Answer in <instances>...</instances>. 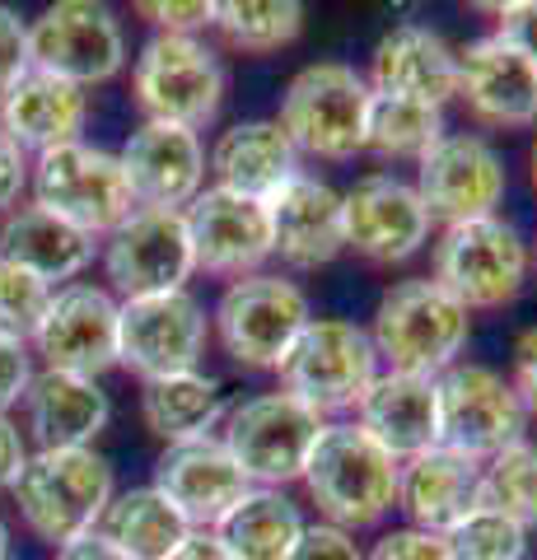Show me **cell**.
Segmentation results:
<instances>
[{
    "label": "cell",
    "mask_w": 537,
    "mask_h": 560,
    "mask_svg": "<svg viewBox=\"0 0 537 560\" xmlns=\"http://www.w3.org/2000/svg\"><path fill=\"white\" fill-rule=\"evenodd\" d=\"M397 467L402 463L388 448H378L355 420H332L323 425L300 481L318 504L323 523L360 533L397 510Z\"/></svg>",
    "instance_id": "cell-1"
},
{
    "label": "cell",
    "mask_w": 537,
    "mask_h": 560,
    "mask_svg": "<svg viewBox=\"0 0 537 560\" xmlns=\"http://www.w3.org/2000/svg\"><path fill=\"white\" fill-rule=\"evenodd\" d=\"M10 495L20 504V518L33 537L66 547L84 533H98L103 510L113 504L117 486L108 458L94 448H38L28 453Z\"/></svg>",
    "instance_id": "cell-2"
},
{
    "label": "cell",
    "mask_w": 537,
    "mask_h": 560,
    "mask_svg": "<svg viewBox=\"0 0 537 560\" xmlns=\"http://www.w3.org/2000/svg\"><path fill=\"white\" fill-rule=\"evenodd\" d=\"M467 337H472V313L454 294H444L430 276L388 285L370 327L374 355L388 360L393 374L421 378H440L444 370H454Z\"/></svg>",
    "instance_id": "cell-3"
},
{
    "label": "cell",
    "mask_w": 537,
    "mask_h": 560,
    "mask_svg": "<svg viewBox=\"0 0 537 560\" xmlns=\"http://www.w3.org/2000/svg\"><path fill=\"white\" fill-rule=\"evenodd\" d=\"M370 84L346 61H314L285 84L276 127L308 160L346 164L365 150Z\"/></svg>",
    "instance_id": "cell-4"
},
{
    "label": "cell",
    "mask_w": 537,
    "mask_h": 560,
    "mask_svg": "<svg viewBox=\"0 0 537 560\" xmlns=\"http://www.w3.org/2000/svg\"><path fill=\"white\" fill-rule=\"evenodd\" d=\"M281 393L304 401L314 416L355 411L360 397L378 378V355L370 331L346 318H308L281 360Z\"/></svg>",
    "instance_id": "cell-5"
},
{
    "label": "cell",
    "mask_w": 537,
    "mask_h": 560,
    "mask_svg": "<svg viewBox=\"0 0 537 560\" xmlns=\"http://www.w3.org/2000/svg\"><path fill=\"white\" fill-rule=\"evenodd\" d=\"M323 425L327 420L308 411L304 401H294L290 393H257L224 416L220 444L234 458V467L244 471L248 486L285 490L290 481L304 477V463L314 453Z\"/></svg>",
    "instance_id": "cell-6"
},
{
    "label": "cell",
    "mask_w": 537,
    "mask_h": 560,
    "mask_svg": "<svg viewBox=\"0 0 537 560\" xmlns=\"http://www.w3.org/2000/svg\"><path fill=\"white\" fill-rule=\"evenodd\" d=\"M131 90L141 103L145 121H168V127L201 131L215 121L230 75L211 47L187 33H154L141 47L131 70Z\"/></svg>",
    "instance_id": "cell-7"
},
{
    "label": "cell",
    "mask_w": 537,
    "mask_h": 560,
    "mask_svg": "<svg viewBox=\"0 0 537 560\" xmlns=\"http://www.w3.org/2000/svg\"><path fill=\"white\" fill-rule=\"evenodd\" d=\"M314 308L294 280L276 271H257L230 280L211 313V327L224 346V355L244 370H281L285 350L308 327Z\"/></svg>",
    "instance_id": "cell-8"
},
{
    "label": "cell",
    "mask_w": 537,
    "mask_h": 560,
    "mask_svg": "<svg viewBox=\"0 0 537 560\" xmlns=\"http://www.w3.org/2000/svg\"><path fill=\"white\" fill-rule=\"evenodd\" d=\"M28 187H33V206L61 215L90 238L113 234L136 210L117 154L90 145V140H71V145L38 154V164L28 168Z\"/></svg>",
    "instance_id": "cell-9"
},
{
    "label": "cell",
    "mask_w": 537,
    "mask_h": 560,
    "mask_svg": "<svg viewBox=\"0 0 537 560\" xmlns=\"http://www.w3.org/2000/svg\"><path fill=\"white\" fill-rule=\"evenodd\" d=\"M435 285L444 294L477 313V308H500L510 304L528 280V243L500 215L444 224L435 243Z\"/></svg>",
    "instance_id": "cell-10"
},
{
    "label": "cell",
    "mask_w": 537,
    "mask_h": 560,
    "mask_svg": "<svg viewBox=\"0 0 537 560\" xmlns=\"http://www.w3.org/2000/svg\"><path fill=\"white\" fill-rule=\"evenodd\" d=\"M192 271H197V257H192L183 210L136 206L103 243V276H108V294L117 304L187 290Z\"/></svg>",
    "instance_id": "cell-11"
},
{
    "label": "cell",
    "mask_w": 537,
    "mask_h": 560,
    "mask_svg": "<svg viewBox=\"0 0 537 560\" xmlns=\"http://www.w3.org/2000/svg\"><path fill=\"white\" fill-rule=\"evenodd\" d=\"M28 66L90 90L127 66V33L98 0H57L28 24Z\"/></svg>",
    "instance_id": "cell-12"
},
{
    "label": "cell",
    "mask_w": 537,
    "mask_h": 560,
    "mask_svg": "<svg viewBox=\"0 0 537 560\" xmlns=\"http://www.w3.org/2000/svg\"><path fill=\"white\" fill-rule=\"evenodd\" d=\"M440 393V444L458 448L477 463H491L495 453L524 440L528 411L518 401L514 383L495 374L491 364H454L435 378Z\"/></svg>",
    "instance_id": "cell-13"
},
{
    "label": "cell",
    "mask_w": 537,
    "mask_h": 560,
    "mask_svg": "<svg viewBox=\"0 0 537 560\" xmlns=\"http://www.w3.org/2000/svg\"><path fill=\"white\" fill-rule=\"evenodd\" d=\"M206 337H211V318L187 290L145 294L117 308V364L141 374V383L197 370Z\"/></svg>",
    "instance_id": "cell-14"
},
{
    "label": "cell",
    "mask_w": 537,
    "mask_h": 560,
    "mask_svg": "<svg viewBox=\"0 0 537 560\" xmlns=\"http://www.w3.org/2000/svg\"><path fill=\"white\" fill-rule=\"evenodd\" d=\"M117 304L108 285L71 280V285L51 290V304L43 313L33 346L43 355V370L98 378L117 364Z\"/></svg>",
    "instance_id": "cell-15"
},
{
    "label": "cell",
    "mask_w": 537,
    "mask_h": 560,
    "mask_svg": "<svg viewBox=\"0 0 537 560\" xmlns=\"http://www.w3.org/2000/svg\"><path fill=\"white\" fill-rule=\"evenodd\" d=\"M416 197L430 210V220L463 224L495 215L505 201V160L481 136H440L421 160H416Z\"/></svg>",
    "instance_id": "cell-16"
},
{
    "label": "cell",
    "mask_w": 537,
    "mask_h": 560,
    "mask_svg": "<svg viewBox=\"0 0 537 560\" xmlns=\"http://www.w3.org/2000/svg\"><path fill=\"white\" fill-rule=\"evenodd\" d=\"M430 210L416 197V187L397 173H365L351 191L341 197V230L346 248H355L360 257L393 267L425 248L430 238Z\"/></svg>",
    "instance_id": "cell-17"
},
{
    "label": "cell",
    "mask_w": 537,
    "mask_h": 560,
    "mask_svg": "<svg viewBox=\"0 0 537 560\" xmlns=\"http://www.w3.org/2000/svg\"><path fill=\"white\" fill-rule=\"evenodd\" d=\"M187 238H192L197 271L220 280L257 276L271 261V220L267 201L238 197L224 187H201V197L183 210Z\"/></svg>",
    "instance_id": "cell-18"
},
{
    "label": "cell",
    "mask_w": 537,
    "mask_h": 560,
    "mask_svg": "<svg viewBox=\"0 0 537 560\" xmlns=\"http://www.w3.org/2000/svg\"><path fill=\"white\" fill-rule=\"evenodd\" d=\"M117 164L127 173L136 206L150 210H183L201 197L206 187V145L197 131L168 127V121H145L117 150Z\"/></svg>",
    "instance_id": "cell-19"
},
{
    "label": "cell",
    "mask_w": 537,
    "mask_h": 560,
    "mask_svg": "<svg viewBox=\"0 0 537 560\" xmlns=\"http://www.w3.org/2000/svg\"><path fill=\"white\" fill-rule=\"evenodd\" d=\"M154 490L187 518L192 533H211L215 523L248 495L244 471L234 467V458L224 453L215 434L187 444H168L154 463Z\"/></svg>",
    "instance_id": "cell-20"
},
{
    "label": "cell",
    "mask_w": 537,
    "mask_h": 560,
    "mask_svg": "<svg viewBox=\"0 0 537 560\" xmlns=\"http://www.w3.org/2000/svg\"><path fill=\"white\" fill-rule=\"evenodd\" d=\"M458 98L487 127H533L537 121V66L510 38L487 33L458 51Z\"/></svg>",
    "instance_id": "cell-21"
},
{
    "label": "cell",
    "mask_w": 537,
    "mask_h": 560,
    "mask_svg": "<svg viewBox=\"0 0 537 560\" xmlns=\"http://www.w3.org/2000/svg\"><path fill=\"white\" fill-rule=\"evenodd\" d=\"M267 220H271V257H281L294 271H318L346 253L341 191L314 178V173H294L281 191H271Z\"/></svg>",
    "instance_id": "cell-22"
},
{
    "label": "cell",
    "mask_w": 537,
    "mask_h": 560,
    "mask_svg": "<svg viewBox=\"0 0 537 560\" xmlns=\"http://www.w3.org/2000/svg\"><path fill=\"white\" fill-rule=\"evenodd\" d=\"M365 84H370V94L430 103V108L444 113V103L458 98V51L435 28L397 24L378 38Z\"/></svg>",
    "instance_id": "cell-23"
},
{
    "label": "cell",
    "mask_w": 537,
    "mask_h": 560,
    "mask_svg": "<svg viewBox=\"0 0 537 560\" xmlns=\"http://www.w3.org/2000/svg\"><path fill=\"white\" fill-rule=\"evenodd\" d=\"M477 504H481V463L458 448L435 444L397 467V510L407 514V528L444 537Z\"/></svg>",
    "instance_id": "cell-24"
},
{
    "label": "cell",
    "mask_w": 537,
    "mask_h": 560,
    "mask_svg": "<svg viewBox=\"0 0 537 560\" xmlns=\"http://www.w3.org/2000/svg\"><path fill=\"white\" fill-rule=\"evenodd\" d=\"M90 98L75 84H66L43 70H24L0 90V136L14 140L24 154H47L57 145H71L84 131Z\"/></svg>",
    "instance_id": "cell-25"
},
{
    "label": "cell",
    "mask_w": 537,
    "mask_h": 560,
    "mask_svg": "<svg viewBox=\"0 0 537 560\" xmlns=\"http://www.w3.org/2000/svg\"><path fill=\"white\" fill-rule=\"evenodd\" d=\"M355 425L397 463L440 444V393L421 374H378L355 407Z\"/></svg>",
    "instance_id": "cell-26"
},
{
    "label": "cell",
    "mask_w": 537,
    "mask_h": 560,
    "mask_svg": "<svg viewBox=\"0 0 537 560\" xmlns=\"http://www.w3.org/2000/svg\"><path fill=\"white\" fill-rule=\"evenodd\" d=\"M108 416L113 401L98 388V378L43 370L24 393V420L38 448H94Z\"/></svg>",
    "instance_id": "cell-27"
},
{
    "label": "cell",
    "mask_w": 537,
    "mask_h": 560,
    "mask_svg": "<svg viewBox=\"0 0 537 560\" xmlns=\"http://www.w3.org/2000/svg\"><path fill=\"white\" fill-rule=\"evenodd\" d=\"M206 168L215 173V187L238 191V197L267 201L271 191H281L300 168V150L290 145V136L276 121H238V127L220 131L215 150L206 154Z\"/></svg>",
    "instance_id": "cell-28"
},
{
    "label": "cell",
    "mask_w": 537,
    "mask_h": 560,
    "mask_svg": "<svg viewBox=\"0 0 537 560\" xmlns=\"http://www.w3.org/2000/svg\"><path fill=\"white\" fill-rule=\"evenodd\" d=\"M98 243L66 224L61 215H51L43 206H14L5 220H0V261H14V267L33 271L38 280H47L57 290V280H75L84 267L94 261Z\"/></svg>",
    "instance_id": "cell-29"
},
{
    "label": "cell",
    "mask_w": 537,
    "mask_h": 560,
    "mask_svg": "<svg viewBox=\"0 0 537 560\" xmlns=\"http://www.w3.org/2000/svg\"><path fill=\"white\" fill-rule=\"evenodd\" d=\"M304 510L285 490H262L253 486L230 514L215 523V537L234 560H285L290 547L304 537Z\"/></svg>",
    "instance_id": "cell-30"
},
{
    "label": "cell",
    "mask_w": 537,
    "mask_h": 560,
    "mask_svg": "<svg viewBox=\"0 0 537 560\" xmlns=\"http://www.w3.org/2000/svg\"><path fill=\"white\" fill-rule=\"evenodd\" d=\"M141 416H145V430L164 444L206 440V434L215 430V420L224 416L220 378L201 374V370L150 378L141 388Z\"/></svg>",
    "instance_id": "cell-31"
},
{
    "label": "cell",
    "mask_w": 537,
    "mask_h": 560,
    "mask_svg": "<svg viewBox=\"0 0 537 560\" xmlns=\"http://www.w3.org/2000/svg\"><path fill=\"white\" fill-rule=\"evenodd\" d=\"M98 533L127 560H164L192 528L154 486H131L113 495V504L103 510Z\"/></svg>",
    "instance_id": "cell-32"
},
{
    "label": "cell",
    "mask_w": 537,
    "mask_h": 560,
    "mask_svg": "<svg viewBox=\"0 0 537 560\" xmlns=\"http://www.w3.org/2000/svg\"><path fill=\"white\" fill-rule=\"evenodd\" d=\"M444 136V113L430 103L370 94L365 117V150L378 160H421V154Z\"/></svg>",
    "instance_id": "cell-33"
},
{
    "label": "cell",
    "mask_w": 537,
    "mask_h": 560,
    "mask_svg": "<svg viewBox=\"0 0 537 560\" xmlns=\"http://www.w3.org/2000/svg\"><path fill=\"white\" fill-rule=\"evenodd\" d=\"M211 24L224 33L230 47L248 51V57H267L304 33V5L300 0H220Z\"/></svg>",
    "instance_id": "cell-34"
},
{
    "label": "cell",
    "mask_w": 537,
    "mask_h": 560,
    "mask_svg": "<svg viewBox=\"0 0 537 560\" xmlns=\"http://www.w3.org/2000/svg\"><path fill=\"white\" fill-rule=\"evenodd\" d=\"M481 504H495L524 528L537 523V444L518 440L491 463H481Z\"/></svg>",
    "instance_id": "cell-35"
},
{
    "label": "cell",
    "mask_w": 537,
    "mask_h": 560,
    "mask_svg": "<svg viewBox=\"0 0 537 560\" xmlns=\"http://www.w3.org/2000/svg\"><path fill=\"white\" fill-rule=\"evenodd\" d=\"M444 547L454 560H524L528 528L495 504H477L472 514L444 533Z\"/></svg>",
    "instance_id": "cell-36"
},
{
    "label": "cell",
    "mask_w": 537,
    "mask_h": 560,
    "mask_svg": "<svg viewBox=\"0 0 537 560\" xmlns=\"http://www.w3.org/2000/svg\"><path fill=\"white\" fill-rule=\"evenodd\" d=\"M47 304H51L47 280H38L24 267H14V261H0V331H5V337L33 341Z\"/></svg>",
    "instance_id": "cell-37"
},
{
    "label": "cell",
    "mask_w": 537,
    "mask_h": 560,
    "mask_svg": "<svg viewBox=\"0 0 537 560\" xmlns=\"http://www.w3.org/2000/svg\"><path fill=\"white\" fill-rule=\"evenodd\" d=\"M136 14L150 20L160 33H187L197 38V28L215 20V0H187V5H168V0H136Z\"/></svg>",
    "instance_id": "cell-38"
},
{
    "label": "cell",
    "mask_w": 537,
    "mask_h": 560,
    "mask_svg": "<svg viewBox=\"0 0 537 560\" xmlns=\"http://www.w3.org/2000/svg\"><path fill=\"white\" fill-rule=\"evenodd\" d=\"M365 560H454L444 537L421 533V528H393L365 551Z\"/></svg>",
    "instance_id": "cell-39"
},
{
    "label": "cell",
    "mask_w": 537,
    "mask_h": 560,
    "mask_svg": "<svg viewBox=\"0 0 537 560\" xmlns=\"http://www.w3.org/2000/svg\"><path fill=\"white\" fill-rule=\"evenodd\" d=\"M285 560H365V551L355 547V533H341L332 523H308Z\"/></svg>",
    "instance_id": "cell-40"
},
{
    "label": "cell",
    "mask_w": 537,
    "mask_h": 560,
    "mask_svg": "<svg viewBox=\"0 0 537 560\" xmlns=\"http://www.w3.org/2000/svg\"><path fill=\"white\" fill-rule=\"evenodd\" d=\"M33 383V355H28V341L20 337H5L0 331V416L10 407H20L24 393Z\"/></svg>",
    "instance_id": "cell-41"
},
{
    "label": "cell",
    "mask_w": 537,
    "mask_h": 560,
    "mask_svg": "<svg viewBox=\"0 0 537 560\" xmlns=\"http://www.w3.org/2000/svg\"><path fill=\"white\" fill-rule=\"evenodd\" d=\"M28 70V24L10 5H0V90Z\"/></svg>",
    "instance_id": "cell-42"
},
{
    "label": "cell",
    "mask_w": 537,
    "mask_h": 560,
    "mask_svg": "<svg viewBox=\"0 0 537 560\" xmlns=\"http://www.w3.org/2000/svg\"><path fill=\"white\" fill-rule=\"evenodd\" d=\"M500 14V38H510L524 57L537 66V0H514V5H495Z\"/></svg>",
    "instance_id": "cell-43"
},
{
    "label": "cell",
    "mask_w": 537,
    "mask_h": 560,
    "mask_svg": "<svg viewBox=\"0 0 537 560\" xmlns=\"http://www.w3.org/2000/svg\"><path fill=\"white\" fill-rule=\"evenodd\" d=\"M24 191H28V154L0 136V215L24 206Z\"/></svg>",
    "instance_id": "cell-44"
},
{
    "label": "cell",
    "mask_w": 537,
    "mask_h": 560,
    "mask_svg": "<svg viewBox=\"0 0 537 560\" xmlns=\"http://www.w3.org/2000/svg\"><path fill=\"white\" fill-rule=\"evenodd\" d=\"M514 393L518 401H524V411L537 416V327L528 331H518V341H514Z\"/></svg>",
    "instance_id": "cell-45"
},
{
    "label": "cell",
    "mask_w": 537,
    "mask_h": 560,
    "mask_svg": "<svg viewBox=\"0 0 537 560\" xmlns=\"http://www.w3.org/2000/svg\"><path fill=\"white\" fill-rule=\"evenodd\" d=\"M24 463H28V440H24V430L14 425L10 416H0V490H10L14 481H20Z\"/></svg>",
    "instance_id": "cell-46"
},
{
    "label": "cell",
    "mask_w": 537,
    "mask_h": 560,
    "mask_svg": "<svg viewBox=\"0 0 537 560\" xmlns=\"http://www.w3.org/2000/svg\"><path fill=\"white\" fill-rule=\"evenodd\" d=\"M57 560H127V556L103 533H84L75 541H66V547H57Z\"/></svg>",
    "instance_id": "cell-47"
},
{
    "label": "cell",
    "mask_w": 537,
    "mask_h": 560,
    "mask_svg": "<svg viewBox=\"0 0 537 560\" xmlns=\"http://www.w3.org/2000/svg\"><path fill=\"white\" fill-rule=\"evenodd\" d=\"M164 560H234V556L224 551V541L215 533H187Z\"/></svg>",
    "instance_id": "cell-48"
},
{
    "label": "cell",
    "mask_w": 537,
    "mask_h": 560,
    "mask_svg": "<svg viewBox=\"0 0 537 560\" xmlns=\"http://www.w3.org/2000/svg\"><path fill=\"white\" fill-rule=\"evenodd\" d=\"M0 560H10V523L0 518Z\"/></svg>",
    "instance_id": "cell-49"
},
{
    "label": "cell",
    "mask_w": 537,
    "mask_h": 560,
    "mask_svg": "<svg viewBox=\"0 0 537 560\" xmlns=\"http://www.w3.org/2000/svg\"><path fill=\"white\" fill-rule=\"evenodd\" d=\"M528 178H533V187H537V140H533V150H528Z\"/></svg>",
    "instance_id": "cell-50"
},
{
    "label": "cell",
    "mask_w": 537,
    "mask_h": 560,
    "mask_svg": "<svg viewBox=\"0 0 537 560\" xmlns=\"http://www.w3.org/2000/svg\"><path fill=\"white\" fill-rule=\"evenodd\" d=\"M533 261H537V238H533Z\"/></svg>",
    "instance_id": "cell-51"
}]
</instances>
